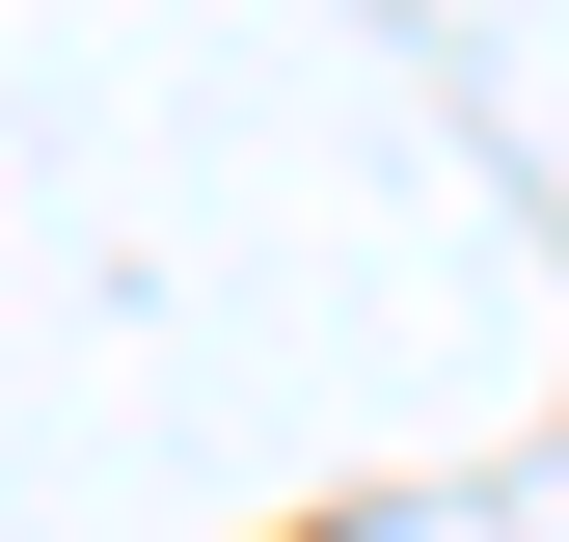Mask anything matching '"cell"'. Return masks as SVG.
Returning <instances> with one entry per match:
<instances>
[]
</instances>
